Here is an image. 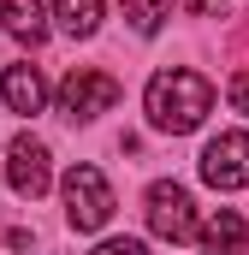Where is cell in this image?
<instances>
[{
    "label": "cell",
    "instance_id": "obj_7",
    "mask_svg": "<svg viewBox=\"0 0 249 255\" xmlns=\"http://www.w3.org/2000/svg\"><path fill=\"white\" fill-rule=\"evenodd\" d=\"M0 95H6V113H42V101H48V83H42V71L30 60L6 65V77H0Z\"/></svg>",
    "mask_w": 249,
    "mask_h": 255
},
{
    "label": "cell",
    "instance_id": "obj_3",
    "mask_svg": "<svg viewBox=\"0 0 249 255\" xmlns=\"http://www.w3.org/2000/svg\"><path fill=\"white\" fill-rule=\"evenodd\" d=\"M65 220H71V232H101L113 220V184L101 178V166L65 172Z\"/></svg>",
    "mask_w": 249,
    "mask_h": 255
},
{
    "label": "cell",
    "instance_id": "obj_1",
    "mask_svg": "<svg viewBox=\"0 0 249 255\" xmlns=\"http://www.w3.org/2000/svg\"><path fill=\"white\" fill-rule=\"evenodd\" d=\"M142 107H148V125H154V130L184 136V130H196L208 113H214V83H208L202 71H190V65L154 71V77H148Z\"/></svg>",
    "mask_w": 249,
    "mask_h": 255
},
{
    "label": "cell",
    "instance_id": "obj_2",
    "mask_svg": "<svg viewBox=\"0 0 249 255\" xmlns=\"http://www.w3.org/2000/svg\"><path fill=\"white\" fill-rule=\"evenodd\" d=\"M113 107H119V77H107V71H95V65L65 71L60 113L71 119V125H89V119H101V113H113Z\"/></svg>",
    "mask_w": 249,
    "mask_h": 255
},
{
    "label": "cell",
    "instance_id": "obj_11",
    "mask_svg": "<svg viewBox=\"0 0 249 255\" xmlns=\"http://www.w3.org/2000/svg\"><path fill=\"white\" fill-rule=\"evenodd\" d=\"M124 18H130L136 36H154V30L172 18V0H124Z\"/></svg>",
    "mask_w": 249,
    "mask_h": 255
},
{
    "label": "cell",
    "instance_id": "obj_12",
    "mask_svg": "<svg viewBox=\"0 0 249 255\" xmlns=\"http://www.w3.org/2000/svg\"><path fill=\"white\" fill-rule=\"evenodd\" d=\"M95 255H148V244H142V238H107Z\"/></svg>",
    "mask_w": 249,
    "mask_h": 255
},
{
    "label": "cell",
    "instance_id": "obj_4",
    "mask_svg": "<svg viewBox=\"0 0 249 255\" xmlns=\"http://www.w3.org/2000/svg\"><path fill=\"white\" fill-rule=\"evenodd\" d=\"M148 232L166 238V244H190L196 238V202H190L184 184H172V178L148 184Z\"/></svg>",
    "mask_w": 249,
    "mask_h": 255
},
{
    "label": "cell",
    "instance_id": "obj_10",
    "mask_svg": "<svg viewBox=\"0 0 249 255\" xmlns=\"http://www.w3.org/2000/svg\"><path fill=\"white\" fill-rule=\"evenodd\" d=\"M54 18H60V30L65 36H95L101 30V0H54Z\"/></svg>",
    "mask_w": 249,
    "mask_h": 255
},
{
    "label": "cell",
    "instance_id": "obj_6",
    "mask_svg": "<svg viewBox=\"0 0 249 255\" xmlns=\"http://www.w3.org/2000/svg\"><path fill=\"white\" fill-rule=\"evenodd\" d=\"M6 184L24 202H36L54 184V166H48V142L42 136H12V148H6Z\"/></svg>",
    "mask_w": 249,
    "mask_h": 255
},
{
    "label": "cell",
    "instance_id": "obj_5",
    "mask_svg": "<svg viewBox=\"0 0 249 255\" xmlns=\"http://www.w3.org/2000/svg\"><path fill=\"white\" fill-rule=\"evenodd\" d=\"M202 178L214 190H244L249 184V130H220L202 148Z\"/></svg>",
    "mask_w": 249,
    "mask_h": 255
},
{
    "label": "cell",
    "instance_id": "obj_9",
    "mask_svg": "<svg viewBox=\"0 0 249 255\" xmlns=\"http://www.w3.org/2000/svg\"><path fill=\"white\" fill-rule=\"evenodd\" d=\"M244 244H249V226H244L238 208H220L202 226V255H244Z\"/></svg>",
    "mask_w": 249,
    "mask_h": 255
},
{
    "label": "cell",
    "instance_id": "obj_13",
    "mask_svg": "<svg viewBox=\"0 0 249 255\" xmlns=\"http://www.w3.org/2000/svg\"><path fill=\"white\" fill-rule=\"evenodd\" d=\"M232 107L249 119V71H238V77H232Z\"/></svg>",
    "mask_w": 249,
    "mask_h": 255
},
{
    "label": "cell",
    "instance_id": "obj_8",
    "mask_svg": "<svg viewBox=\"0 0 249 255\" xmlns=\"http://www.w3.org/2000/svg\"><path fill=\"white\" fill-rule=\"evenodd\" d=\"M0 30L18 36V42H30V48H42V42H48V12H42V0H0Z\"/></svg>",
    "mask_w": 249,
    "mask_h": 255
}]
</instances>
